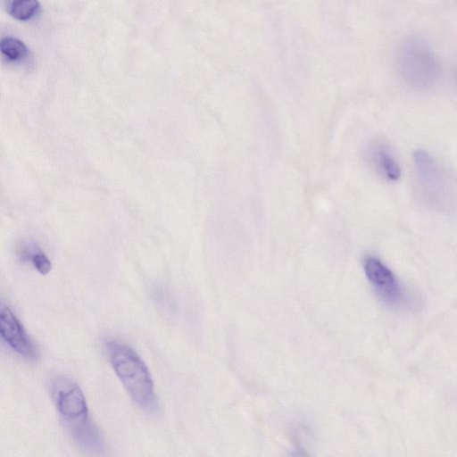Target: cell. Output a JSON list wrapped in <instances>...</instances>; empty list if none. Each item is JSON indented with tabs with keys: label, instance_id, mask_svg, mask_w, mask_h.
<instances>
[{
	"label": "cell",
	"instance_id": "6da1fadb",
	"mask_svg": "<svg viewBox=\"0 0 457 457\" xmlns=\"http://www.w3.org/2000/svg\"><path fill=\"white\" fill-rule=\"evenodd\" d=\"M104 349L114 373L140 408L152 411L157 398L148 367L142 358L127 345L116 340L104 343Z\"/></svg>",
	"mask_w": 457,
	"mask_h": 457
},
{
	"label": "cell",
	"instance_id": "7a4b0ae2",
	"mask_svg": "<svg viewBox=\"0 0 457 457\" xmlns=\"http://www.w3.org/2000/svg\"><path fill=\"white\" fill-rule=\"evenodd\" d=\"M415 169L421 190L436 208L450 211L457 204V188L452 179L426 151L413 154Z\"/></svg>",
	"mask_w": 457,
	"mask_h": 457
},
{
	"label": "cell",
	"instance_id": "3957f363",
	"mask_svg": "<svg viewBox=\"0 0 457 457\" xmlns=\"http://www.w3.org/2000/svg\"><path fill=\"white\" fill-rule=\"evenodd\" d=\"M398 60L402 78L413 88L428 89L439 78V63L428 44L421 40L406 42L399 52Z\"/></svg>",
	"mask_w": 457,
	"mask_h": 457
},
{
	"label": "cell",
	"instance_id": "277c9868",
	"mask_svg": "<svg viewBox=\"0 0 457 457\" xmlns=\"http://www.w3.org/2000/svg\"><path fill=\"white\" fill-rule=\"evenodd\" d=\"M50 391L57 411L66 426L89 417L85 395L71 379L56 376L51 380Z\"/></svg>",
	"mask_w": 457,
	"mask_h": 457
},
{
	"label": "cell",
	"instance_id": "5b68a950",
	"mask_svg": "<svg viewBox=\"0 0 457 457\" xmlns=\"http://www.w3.org/2000/svg\"><path fill=\"white\" fill-rule=\"evenodd\" d=\"M364 272L378 296L389 306L406 303V294L394 272L378 258L370 256L363 262Z\"/></svg>",
	"mask_w": 457,
	"mask_h": 457
},
{
	"label": "cell",
	"instance_id": "8992f818",
	"mask_svg": "<svg viewBox=\"0 0 457 457\" xmlns=\"http://www.w3.org/2000/svg\"><path fill=\"white\" fill-rule=\"evenodd\" d=\"M0 334L16 353L30 361L38 358V348L15 313L4 304L0 309Z\"/></svg>",
	"mask_w": 457,
	"mask_h": 457
},
{
	"label": "cell",
	"instance_id": "52a82bcc",
	"mask_svg": "<svg viewBox=\"0 0 457 457\" xmlns=\"http://www.w3.org/2000/svg\"><path fill=\"white\" fill-rule=\"evenodd\" d=\"M76 443L87 451L99 452L103 449L102 436L90 417L67 426Z\"/></svg>",
	"mask_w": 457,
	"mask_h": 457
},
{
	"label": "cell",
	"instance_id": "ba28073f",
	"mask_svg": "<svg viewBox=\"0 0 457 457\" xmlns=\"http://www.w3.org/2000/svg\"><path fill=\"white\" fill-rule=\"evenodd\" d=\"M369 156L376 170L389 180H397L401 169L390 149L383 143H374L369 150Z\"/></svg>",
	"mask_w": 457,
	"mask_h": 457
},
{
	"label": "cell",
	"instance_id": "9c48e42d",
	"mask_svg": "<svg viewBox=\"0 0 457 457\" xmlns=\"http://www.w3.org/2000/svg\"><path fill=\"white\" fill-rule=\"evenodd\" d=\"M8 13L18 21H29L40 12L38 0H11L7 6Z\"/></svg>",
	"mask_w": 457,
	"mask_h": 457
},
{
	"label": "cell",
	"instance_id": "30bf717a",
	"mask_svg": "<svg viewBox=\"0 0 457 457\" xmlns=\"http://www.w3.org/2000/svg\"><path fill=\"white\" fill-rule=\"evenodd\" d=\"M2 55L12 62H20L25 60L29 54L26 45L12 37H4L0 45Z\"/></svg>",
	"mask_w": 457,
	"mask_h": 457
},
{
	"label": "cell",
	"instance_id": "8fae6325",
	"mask_svg": "<svg viewBox=\"0 0 457 457\" xmlns=\"http://www.w3.org/2000/svg\"><path fill=\"white\" fill-rule=\"evenodd\" d=\"M26 259H29L34 268L42 275H46L52 270V262L36 246L26 250L24 253Z\"/></svg>",
	"mask_w": 457,
	"mask_h": 457
}]
</instances>
